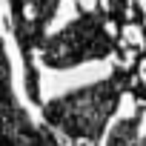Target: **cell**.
<instances>
[{"label":"cell","instance_id":"obj_4","mask_svg":"<svg viewBox=\"0 0 146 146\" xmlns=\"http://www.w3.org/2000/svg\"><path fill=\"white\" fill-rule=\"evenodd\" d=\"M0 106H6V109L20 106L17 98H15V86H12V63H9L3 37H0Z\"/></svg>","mask_w":146,"mask_h":146},{"label":"cell","instance_id":"obj_3","mask_svg":"<svg viewBox=\"0 0 146 146\" xmlns=\"http://www.w3.org/2000/svg\"><path fill=\"white\" fill-rule=\"evenodd\" d=\"M0 146H57V132L35 123L23 106H0Z\"/></svg>","mask_w":146,"mask_h":146},{"label":"cell","instance_id":"obj_2","mask_svg":"<svg viewBox=\"0 0 146 146\" xmlns=\"http://www.w3.org/2000/svg\"><path fill=\"white\" fill-rule=\"evenodd\" d=\"M109 12L103 6L83 9L78 6V17L66 23L60 32L43 40L40 60L49 69H75L83 63L106 60L117 52V40L109 35Z\"/></svg>","mask_w":146,"mask_h":146},{"label":"cell","instance_id":"obj_1","mask_svg":"<svg viewBox=\"0 0 146 146\" xmlns=\"http://www.w3.org/2000/svg\"><path fill=\"white\" fill-rule=\"evenodd\" d=\"M123 83L112 72V78L89 83L83 89H75L69 95H60L49 103H43V123L52 126L57 135L75 140L80 146L100 143L109 126V117L120 106Z\"/></svg>","mask_w":146,"mask_h":146},{"label":"cell","instance_id":"obj_5","mask_svg":"<svg viewBox=\"0 0 146 146\" xmlns=\"http://www.w3.org/2000/svg\"><path fill=\"white\" fill-rule=\"evenodd\" d=\"M129 6H132V0H106V6H103L109 12V23H115L117 32L126 29V12H129Z\"/></svg>","mask_w":146,"mask_h":146},{"label":"cell","instance_id":"obj_6","mask_svg":"<svg viewBox=\"0 0 146 146\" xmlns=\"http://www.w3.org/2000/svg\"><path fill=\"white\" fill-rule=\"evenodd\" d=\"M135 146H146V137H137V140H135Z\"/></svg>","mask_w":146,"mask_h":146}]
</instances>
